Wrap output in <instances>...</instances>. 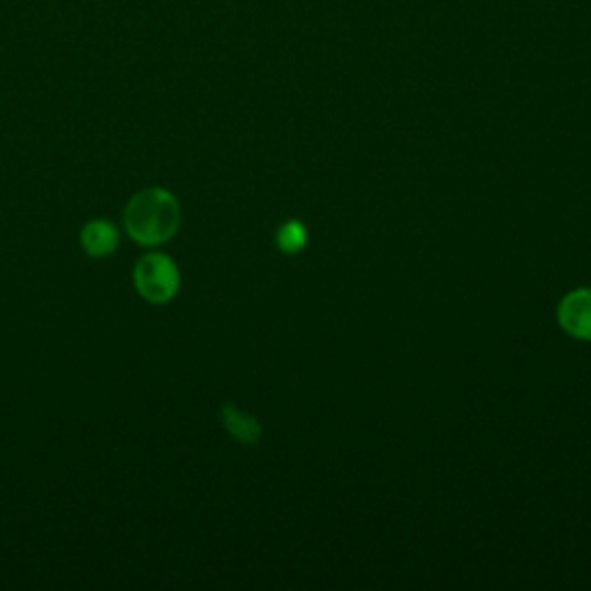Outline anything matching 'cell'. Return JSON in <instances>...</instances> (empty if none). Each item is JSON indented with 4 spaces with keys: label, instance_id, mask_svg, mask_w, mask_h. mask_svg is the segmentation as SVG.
Instances as JSON below:
<instances>
[{
    "label": "cell",
    "instance_id": "2",
    "mask_svg": "<svg viewBox=\"0 0 591 591\" xmlns=\"http://www.w3.org/2000/svg\"><path fill=\"white\" fill-rule=\"evenodd\" d=\"M134 287L148 303H169L181 287V273L167 254H146L134 266Z\"/></svg>",
    "mask_w": 591,
    "mask_h": 591
},
{
    "label": "cell",
    "instance_id": "3",
    "mask_svg": "<svg viewBox=\"0 0 591 591\" xmlns=\"http://www.w3.org/2000/svg\"><path fill=\"white\" fill-rule=\"evenodd\" d=\"M557 324L568 338L591 342V287L573 289L561 298Z\"/></svg>",
    "mask_w": 591,
    "mask_h": 591
},
{
    "label": "cell",
    "instance_id": "4",
    "mask_svg": "<svg viewBox=\"0 0 591 591\" xmlns=\"http://www.w3.org/2000/svg\"><path fill=\"white\" fill-rule=\"evenodd\" d=\"M81 245L88 257H107L118 248V231L107 220H91L81 231Z\"/></svg>",
    "mask_w": 591,
    "mask_h": 591
},
{
    "label": "cell",
    "instance_id": "6",
    "mask_svg": "<svg viewBox=\"0 0 591 591\" xmlns=\"http://www.w3.org/2000/svg\"><path fill=\"white\" fill-rule=\"evenodd\" d=\"M275 243H278V250L282 254H298L308 245V229L298 220L284 222L278 234H275Z\"/></svg>",
    "mask_w": 591,
    "mask_h": 591
},
{
    "label": "cell",
    "instance_id": "5",
    "mask_svg": "<svg viewBox=\"0 0 591 591\" xmlns=\"http://www.w3.org/2000/svg\"><path fill=\"white\" fill-rule=\"evenodd\" d=\"M220 418H222V425L224 430L229 432L231 437L241 441V444H257L259 437H261V423L257 418L245 414V411L238 409L236 405H224L220 409Z\"/></svg>",
    "mask_w": 591,
    "mask_h": 591
},
{
    "label": "cell",
    "instance_id": "1",
    "mask_svg": "<svg viewBox=\"0 0 591 591\" xmlns=\"http://www.w3.org/2000/svg\"><path fill=\"white\" fill-rule=\"evenodd\" d=\"M123 222L127 234L141 245H160L181 227V206L164 187H146L127 201Z\"/></svg>",
    "mask_w": 591,
    "mask_h": 591
}]
</instances>
